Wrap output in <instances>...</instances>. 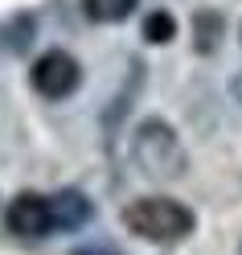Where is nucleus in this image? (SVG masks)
<instances>
[{"instance_id":"obj_1","label":"nucleus","mask_w":242,"mask_h":255,"mask_svg":"<svg viewBox=\"0 0 242 255\" xmlns=\"http://www.w3.org/2000/svg\"><path fill=\"white\" fill-rule=\"evenodd\" d=\"M132 161L140 165L144 177H152V181H176L185 173L189 156L181 148V136H176L164 120H144L136 128V140H132Z\"/></svg>"},{"instance_id":"obj_2","label":"nucleus","mask_w":242,"mask_h":255,"mask_svg":"<svg viewBox=\"0 0 242 255\" xmlns=\"http://www.w3.org/2000/svg\"><path fill=\"white\" fill-rule=\"evenodd\" d=\"M123 227L148 243H181L193 231V210L172 198H136L123 206Z\"/></svg>"},{"instance_id":"obj_3","label":"nucleus","mask_w":242,"mask_h":255,"mask_svg":"<svg viewBox=\"0 0 242 255\" xmlns=\"http://www.w3.org/2000/svg\"><path fill=\"white\" fill-rule=\"evenodd\" d=\"M29 83H33V91L45 95V99H66V95L78 91L82 70H78V62H74L66 50H50V54H41V58L33 62Z\"/></svg>"},{"instance_id":"obj_4","label":"nucleus","mask_w":242,"mask_h":255,"mask_svg":"<svg viewBox=\"0 0 242 255\" xmlns=\"http://www.w3.org/2000/svg\"><path fill=\"white\" fill-rule=\"evenodd\" d=\"M8 231L12 235H21V239H41V235H50L54 231V218H50V198H41V194H17L8 202Z\"/></svg>"},{"instance_id":"obj_5","label":"nucleus","mask_w":242,"mask_h":255,"mask_svg":"<svg viewBox=\"0 0 242 255\" xmlns=\"http://www.w3.org/2000/svg\"><path fill=\"white\" fill-rule=\"evenodd\" d=\"M50 218L58 231H78L90 222V202L86 194H78V189H62V194L50 198Z\"/></svg>"},{"instance_id":"obj_6","label":"nucleus","mask_w":242,"mask_h":255,"mask_svg":"<svg viewBox=\"0 0 242 255\" xmlns=\"http://www.w3.org/2000/svg\"><path fill=\"white\" fill-rule=\"evenodd\" d=\"M82 8H86V17L90 21H123V17H132V8H136V0H82Z\"/></svg>"},{"instance_id":"obj_7","label":"nucleus","mask_w":242,"mask_h":255,"mask_svg":"<svg viewBox=\"0 0 242 255\" xmlns=\"http://www.w3.org/2000/svg\"><path fill=\"white\" fill-rule=\"evenodd\" d=\"M172 33H176V21L168 17V12H148V21H144V37H148L152 45L172 41Z\"/></svg>"},{"instance_id":"obj_8","label":"nucleus","mask_w":242,"mask_h":255,"mask_svg":"<svg viewBox=\"0 0 242 255\" xmlns=\"http://www.w3.org/2000/svg\"><path fill=\"white\" fill-rule=\"evenodd\" d=\"M218 33H222V17H214V12H201L197 17V50L209 54L218 45Z\"/></svg>"},{"instance_id":"obj_9","label":"nucleus","mask_w":242,"mask_h":255,"mask_svg":"<svg viewBox=\"0 0 242 255\" xmlns=\"http://www.w3.org/2000/svg\"><path fill=\"white\" fill-rule=\"evenodd\" d=\"M78 255H115V251H107V247H86V251H78Z\"/></svg>"}]
</instances>
